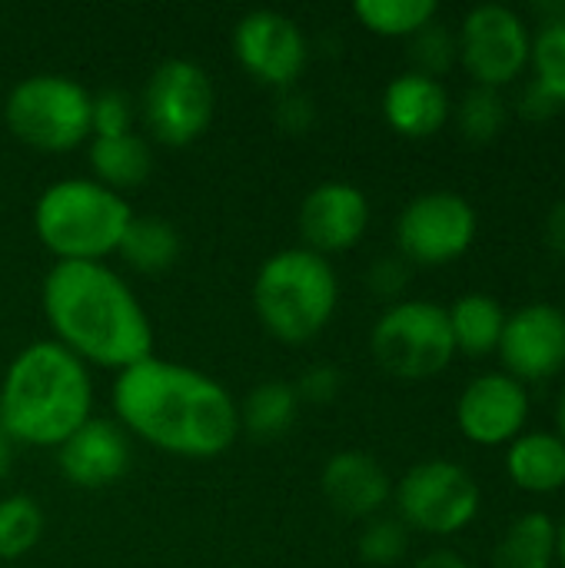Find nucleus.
<instances>
[{"instance_id": "1", "label": "nucleus", "mask_w": 565, "mask_h": 568, "mask_svg": "<svg viewBox=\"0 0 565 568\" xmlns=\"http://www.w3.org/2000/svg\"><path fill=\"white\" fill-rule=\"evenodd\" d=\"M113 413L123 433L183 459H216L240 436V406L226 386L157 356L117 373Z\"/></svg>"}, {"instance_id": "2", "label": "nucleus", "mask_w": 565, "mask_h": 568, "mask_svg": "<svg viewBox=\"0 0 565 568\" xmlns=\"http://www.w3.org/2000/svg\"><path fill=\"white\" fill-rule=\"evenodd\" d=\"M40 303L53 343L83 366L123 373L153 356L147 310L107 263H57L43 276Z\"/></svg>"}, {"instance_id": "3", "label": "nucleus", "mask_w": 565, "mask_h": 568, "mask_svg": "<svg viewBox=\"0 0 565 568\" xmlns=\"http://www.w3.org/2000/svg\"><path fill=\"white\" fill-rule=\"evenodd\" d=\"M93 413L90 369L53 339L23 346L0 383V429L10 443L57 449Z\"/></svg>"}, {"instance_id": "4", "label": "nucleus", "mask_w": 565, "mask_h": 568, "mask_svg": "<svg viewBox=\"0 0 565 568\" xmlns=\"http://www.w3.org/2000/svg\"><path fill=\"white\" fill-rule=\"evenodd\" d=\"M340 303V280L326 256L290 246L266 256L253 280V310L260 326L286 343L303 346L320 336Z\"/></svg>"}, {"instance_id": "5", "label": "nucleus", "mask_w": 565, "mask_h": 568, "mask_svg": "<svg viewBox=\"0 0 565 568\" xmlns=\"http://www.w3.org/2000/svg\"><path fill=\"white\" fill-rule=\"evenodd\" d=\"M133 220L130 203L97 180L67 176L33 203V233L57 263H103Z\"/></svg>"}, {"instance_id": "6", "label": "nucleus", "mask_w": 565, "mask_h": 568, "mask_svg": "<svg viewBox=\"0 0 565 568\" xmlns=\"http://www.w3.org/2000/svg\"><path fill=\"white\" fill-rule=\"evenodd\" d=\"M93 93L63 73H33L20 80L3 100L7 130L40 153L77 150L90 136Z\"/></svg>"}, {"instance_id": "7", "label": "nucleus", "mask_w": 565, "mask_h": 568, "mask_svg": "<svg viewBox=\"0 0 565 568\" xmlns=\"http://www.w3.org/2000/svg\"><path fill=\"white\" fill-rule=\"evenodd\" d=\"M370 353L393 379L423 383L440 376L456 359L446 306L430 300L390 303L370 333Z\"/></svg>"}, {"instance_id": "8", "label": "nucleus", "mask_w": 565, "mask_h": 568, "mask_svg": "<svg viewBox=\"0 0 565 568\" xmlns=\"http://www.w3.org/2000/svg\"><path fill=\"white\" fill-rule=\"evenodd\" d=\"M396 519L426 536H456L470 529L483 509V489L470 469L450 459H426L406 469L393 489Z\"/></svg>"}, {"instance_id": "9", "label": "nucleus", "mask_w": 565, "mask_h": 568, "mask_svg": "<svg viewBox=\"0 0 565 568\" xmlns=\"http://www.w3.org/2000/svg\"><path fill=\"white\" fill-rule=\"evenodd\" d=\"M216 113V90L210 73L186 57H170L153 67L143 90V123L163 146H190L200 140Z\"/></svg>"}, {"instance_id": "10", "label": "nucleus", "mask_w": 565, "mask_h": 568, "mask_svg": "<svg viewBox=\"0 0 565 568\" xmlns=\"http://www.w3.org/2000/svg\"><path fill=\"white\" fill-rule=\"evenodd\" d=\"M456 50L463 70L473 77V87L503 90L529 70L533 30L516 7L480 3L463 17Z\"/></svg>"}, {"instance_id": "11", "label": "nucleus", "mask_w": 565, "mask_h": 568, "mask_svg": "<svg viewBox=\"0 0 565 568\" xmlns=\"http://www.w3.org/2000/svg\"><path fill=\"white\" fill-rule=\"evenodd\" d=\"M476 206L453 190L413 196L396 216V246L410 266H446L476 243Z\"/></svg>"}, {"instance_id": "12", "label": "nucleus", "mask_w": 565, "mask_h": 568, "mask_svg": "<svg viewBox=\"0 0 565 568\" xmlns=\"http://www.w3.org/2000/svg\"><path fill=\"white\" fill-rule=\"evenodd\" d=\"M233 53L240 67L276 90H290L306 70L310 47L296 20L276 10H253L233 27Z\"/></svg>"}, {"instance_id": "13", "label": "nucleus", "mask_w": 565, "mask_h": 568, "mask_svg": "<svg viewBox=\"0 0 565 568\" xmlns=\"http://www.w3.org/2000/svg\"><path fill=\"white\" fill-rule=\"evenodd\" d=\"M503 373L529 383H546L565 369V310L556 303H526L506 313L500 339Z\"/></svg>"}, {"instance_id": "14", "label": "nucleus", "mask_w": 565, "mask_h": 568, "mask_svg": "<svg viewBox=\"0 0 565 568\" xmlns=\"http://www.w3.org/2000/svg\"><path fill=\"white\" fill-rule=\"evenodd\" d=\"M529 386L506 373H483L466 383L456 399V426L473 446H509L526 433L529 423Z\"/></svg>"}, {"instance_id": "15", "label": "nucleus", "mask_w": 565, "mask_h": 568, "mask_svg": "<svg viewBox=\"0 0 565 568\" xmlns=\"http://www.w3.org/2000/svg\"><path fill=\"white\" fill-rule=\"evenodd\" d=\"M296 226H300L306 250L320 256L346 253L370 230V200L356 183L326 180L303 196Z\"/></svg>"}, {"instance_id": "16", "label": "nucleus", "mask_w": 565, "mask_h": 568, "mask_svg": "<svg viewBox=\"0 0 565 568\" xmlns=\"http://www.w3.org/2000/svg\"><path fill=\"white\" fill-rule=\"evenodd\" d=\"M57 466L77 489H107L130 469V439L120 423L90 416L57 446Z\"/></svg>"}, {"instance_id": "17", "label": "nucleus", "mask_w": 565, "mask_h": 568, "mask_svg": "<svg viewBox=\"0 0 565 568\" xmlns=\"http://www.w3.org/2000/svg\"><path fill=\"white\" fill-rule=\"evenodd\" d=\"M326 503L346 519H373L393 499V483L383 463L360 449L333 453L320 473Z\"/></svg>"}, {"instance_id": "18", "label": "nucleus", "mask_w": 565, "mask_h": 568, "mask_svg": "<svg viewBox=\"0 0 565 568\" xmlns=\"http://www.w3.org/2000/svg\"><path fill=\"white\" fill-rule=\"evenodd\" d=\"M383 116L400 136L430 140L450 123L453 100H450L443 80L406 70V73H400V77H393L386 83V90H383Z\"/></svg>"}, {"instance_id": "19", "label": "nucleus", "mask_w": 565, "mask_h": 568, "mask_svg": "<svg viewBox=\"0 0 565 568\" xmlns=\"http://www.w3.org/2000/svg\"><path fill=\"white\" fill-rule=\"evenodd\" d=\"M506 476L529 496H553L565 489V443L556 433L533 429L506 446Z\"/></svg>"}, {"instance_id": "20", "label": "nucleus", "mask_w": 565, "mask_h": 568, "mask_svg": "<svg viewBox=\"0 0 565 568\" xmlns=\"http://www.w3.org/2000/svg\"><path fill=\"white\" fill-rule=\"evenodd\" d=\"M450 333L456 343V356L483 359L500 349L506 310L490 293H463L453 306H446Z\"/></svg>"}, {"instance_id": "21", "label": "nucleus", "mask_w": 565, "mask_h": 568, "mask_svg": "<svg viewBox=\"0 0 565 568\" xmlns=\"http://www.w3.org/2000/svg\"><path fill=\"white\" fill-rule=\"evenodd\" d=\"M90 166L97 173V183L120 193L137 190L147 183L153 170V156L143 136L123 133V136H93L90 140Z\"/></svg>"}, {"instance_id": "22", "label": "nucleus", "mask_w": 565, "mask_h": 568, "mask_svg": "<svg viewBox=\"0 0 565 568\" xmlns=\"http://www.w3.org/2000/svg\"><path fill=\"white\" fill-rule=\"evenodd\" d=\"M556 566V519L549 513L516 516L496 549L493 568H553Z\"/></svg>"}, {"instance_id": "23", "label": "nucleus", "mask_w": 565, "mask_h": 568, "mask_svg": "<svg viewBox=\"0 0 565 568\" xmlns=\"http://www.w3.org/2000/svg\"><path fill=\"white\" fill-rule=\"evenodd\" d=\"M117 253L123 256V263L143 276H160L167 270H173V263L180 260V233L170 220L163 216H137L130 220Z\"/></svg>"}, {"instance_id": "24", "label": "nucleus", "mask_w": 565, "mask_h": 568, "mask_svg": "<svg viewBox=\"0 0 565 568\" xmlns=\"http://www.w3.org/2000/svg\"><path fill=\"white\" fill-rule=\"evenodd\" d=\"M300 416V396L293 383L266 379L250 389V396L240 406V429L256 439H276L290 433V426Z\"/></svg>"}, {"instance_id": "25", "label": "nucleus", "mask_w": 565, "mask_h": 568, "mask_svg": "<svg viewBox=\"0 0 565 568\" xmlns=\"http://www.w3.org/2000/svg\"><path fill=\"white\" fill-rule=\"evenodd\" d=\"M440 13L436 0H356L353 17L376 37L410 40Z\"/></svg>"}, {"instance_id": "26", "label": "nucleus", "mask_w": 565, "mask_h": 568, "mask_svg": "<svg viewBox=\"0 0 565 568\" xmlns=\"http://www.w3.org/2000/svg\"><path fill=\"white\" fill-rule=\"evenodd\" d=\"M506 100L500 90H486V87H470L460 103L453 106L456 126L463 133V140L470 143H493L503 126H506Z\"/></svg>"}, {"instance_id": "27", "label": "nucleus", "mask_w": 565, "mask_h": 568, "mask_svg": "<svg viewBox=\"0 0 565 568\" xmlns=\"http://www.w3.org/2000/svg\"><path fill=\"white\" fill-rule=\"evenodd\" d=\"M43 536V513L30 496L0 499V562L23 559Z\"/></svg>"}, {"instance_id": "28", "label": "nucleus", "mask_w": 565, "mask_h": 568, "mask_svg": "<svg viewBox=\"0 0 565 568\" xmlns=\"http://www.w3.org/2000/svg\"><path fill=\"white\" fill-rule=\"evenodd\" d=\"M529 70H533V83L546 90L559 106H565V17L539 23L533 30Z\"/></svg>"}, {"instance_id": "29", "label": "nucleus", "mask_w": 565, "mask_h": 568, "mask_svg": "<svg viewBox=\"0 0 565 568\" xmlns=\"http://www.w3.org/2000/svg\"><path fill=\"white\" fill-rule=\"evenodd\" d=\"M356 552L366 566H396L410 552V529L396 516H373V519H366V526L360 532Z\"/></svg>"}, {"instance_id": "30", "label": "nucleus", "mask_w": 565, "mask_h": 568, "mask_svg": "<svg viewBox=\"0 0 565 568\" xmlns=\"http://www.w3.org/2000/svg\"><path fill=\"white\" fill-rule=\"evenodd\" d=\"M410 60H413V70L416 73H426V77H443L456 60H460V50H456V33L443 23H426L420 33L410 37Z\"/></svg>"}, {"instance_id": "31", "label": "nucleus", "mask_w": 565, "mask_h": 568, "mask_svg": "<svg viewBox=\"0 0 565 568\" xmlns=\"http://www.w3.org/2000/svg\"><path fill=\"white\" fill-rule=\"evenodd\" d=\"M133 133V100L123 90H100L90 100V136Z\"/></svg>"}, {"instance_id": "32", "label": "nucleus", "mask_w": 565, "mask_h": 568, "mask_svg": "<svg viewBox=\"0 0 565 568\" xmlns=\"http://www.w3.org/2000/svg\"><path fill=\"white\" fill-rule=\"evenodd\" d=\"M296 396H300V406L310 403V406H330L340 389H343V376L336 366L330 363H320V366H310L296 383H293Z\"/></svg>"}, {"instance_id": "33", "label": "nucleus", "mask_w": 565, "mask_h": 568, "mask_svg": "<svg viewBox=\"0 0 565 568\" xmlns=\"http://www.w3.org/2000/svg\"><path fill=\"white\" fill-rule=\"evenodd\" d=\"M373 296L380 300H393L400 303V293L406 290L410 283V263L403 256H383L370 266V276H366Z\"/></svg>"}, {"instance_id": "34", "label": "nucleus", "mask_w": 565, "mask_h": 568, "mask_svg": "<svg viewBox=\"0 0 565 568\" xmlns=\"http://www.w3.org/2000/svg\"><path fill=\"white\" fill-rule=\"evenodd\" d=\"M516 110H519V116L523 120H529V123H546L549 116H556L563 106L546 93V90H539L533 80L523 87V93H519V100H516Z\"/></svg>"}, {"instance_id": "35", "label": "nucleus", "mask_w": 565, "mask_h": 568, "mask_svg": "<svg viewBox=\"0 0 565 568\" xmlns=\"http://www.w3.org/2000/svg\"><path fill=\"white\" fill-rule=\"evenodd\" d=\"M543 246L565 260V200H556L543 216Z\"/></svg>"}, {"instance_id": "36", "label": "nucleus", "mask_w": 565, "mask_h": 568, "mask_svg": "<svg viewBox=\"0 0 565 568\" xmlns=\"http://www.w3.org/2000/svg\"><path fill=\"white\" fill-rule=\"evenodd\" d=\"M276 120H280L290 133H303V130L310 126V120H313V106H310V100H306V97H300V93H286V97H283V103H280Z\"/></svg>"}, {"instance_id": "37", "label": "nucleus", "mask_w": 565, "mask_h": 568, "mask_svg": "<svg viewBox=\"0 0 565 568\" xmlns=\"http://www.w3.org/2000/svg\"><path fill=\"white\" fill-rule=\"evenodd\" d=\"M413 568H470V562L460 552H453V549H433L423 559H416Z\"/></svg>"}, {"instance_id": "38", "label": "nucleus", "mask_w": 565, "mask_h": 568, "mask_svg": "<svg viewBox=\"0 0 565 568\" xmlns=\"http://www.w3.org/2000/svg\"><path fill=\"white\" fill-rule=\"evenodd\" d=\"M533 13L539 17V23H549V20H559L565 17V0H539V3H533Z\"/></svg>"}, {"instance_id": "39", "label": "nucleus", "mask_w": 565, "mask_h": 568, "mask_svg": "<svg viewBox=\"0 0 565 568\" xmlns=\"http://www.w3.org/2000/svg\"><path fill=\"white\" fill-rule=\"evenodd\" d=\"M10 466H13V443H10V439L3 436V429H0V483L7 479Z\"/></svg>"}, {"instance_id": "40", "label": "nucleus", "mask_w": 565, "mask_h": 568, "mask_svg": "<svg viewBox=\"0 0 565 568\" xmlns=\"http://www.w3.org/2000/svg\"><path fill=\"white\" fill-rule=\"evenodd\" d=\"M556 562L565 568V516L556 523Z\"/></svg>"}, {"instance_id": "41", "label": "nucleus", "mask_w": 565, "mask_h": 568, "mask_svg": "<svg viewBox=\"0 0 565 568\" xmlns=\"http://www.w3.org/2000/svg\"><path fill=\"white\" fill-rule=\"evenodd\" d=\"M556 436L565 443V386L563 393H559V399H556Z\"/></svg>"}]
</instances>
